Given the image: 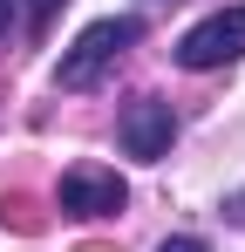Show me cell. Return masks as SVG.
Listing matches in <instances>:
<instances>
[{
	"label": "cell",
	"instance_id": "1",
	"mask_svg": "<svg viewBox=\"0 0 245 252\" xmlns=\"http://www.w3.org/2000/svg\"><path fill=\"white\" fill-rule=\"evenodd\" d=\"M136 41H143V21H136V14H109V21H95V28H82L75 48H68L61 68H55V89H95L122 62V48H136Z\"/></svg>",
	"mask_w": 245,
	"mask_h": 252
},
{
	"label": "cell",
	"instance_id": "2",
	"mask_svg": "<svg viewBox=\"0 0 245 252\" xmlns=\"http://www.w3.org/2000/svg\"><path fill=\"white\" fill-rule=\"evenodd\" d=\"M55 205L68 211V218H116L129 205V184H122L116 170H102V164H75V170H61Z\"/></svg>",
	"mask_w": 245,
	"mask_h": 252
},
{
	"label": "cell",
	"instance_id": "3",
	"mask_svg": "<svg viewBox=\"0 0 245 252\" xmlns=\"http://www.w3.org/2000/svg\"><path fill=\"white\" fill-rule=\"evenodd\" d=\"M239 55H245V7L211 14V21H198V28L177 41V62H184V68H232Z\"/></svg>",
	"mask_w": 245,
	"mask_h": 252
},
{
	"label": "cell",
	"instance_id": "4",
	"mask_svg": "<svg viewBox=\"0 0 245 252\" xmlns=\"http://www.w3.org/2000/svg\"><path fill=\"white\" fill-rule=\"evenodd\" d=\"M116 136H122V150H129V157L163 164V157H170V136H177V116H170V102H163V95H136V102L122 109Z\"/></svg>",
	"mask_w": 245,
	"mask_h": 252
},
{
	"label": "cell",
	"instance_id": "5",
	"mask_svg": "<svg viewBox=\"0 0 245 252\" xmlns=\"http://www.w3.org/2000/svg\"><path fill=\"white\" fill-rule=\"evenodd\" d=\"M55 7H61V0H28V21H34V28H48V21H55Z\"/></svg>",
	"mask_w": 245,
	"mask_h": 252
},
{
	"label": "cell",
	"instance_id": "6",
	"mask_svg": "<svg viewBox=\"0 0 245 252\" xmlns=\"http://www.w3.org/2000/svg\"><path fill=\"white\" fill-rule=\"evenodd\" d=\"M157 252H211V246H204V239H163Z\"/></svg>",
	"mask_w": 245,
	"mask_h": 252
},
{
	"label": "cell",
	"instance_id": "7",
	"mask_svg": "<svg viewBox=\"0 0 245 252\" xmlns=\"http://www.w3.org/2000/svg\"><path fill=\"white\" fill-rule=\"evenodd\" d=\"M75 252H109V246H75Z\"/></svg>",
	"mask_w": 245,
	"mask_h": 252
},
{
	"label": "cell",
	"instance_id": "8",
	"mask_svg": "<svg viewBox=\"0 0 245 252\" xmlns=\"http://www.w3.org/2000/svg\"><path fill=\"white\" fill-rule=\"evenodd\" d=\"M0 28H7V0H0Z\"/></svg>",
	"mask_w": 245,
	"mask_h": 252
}]
</instances>
